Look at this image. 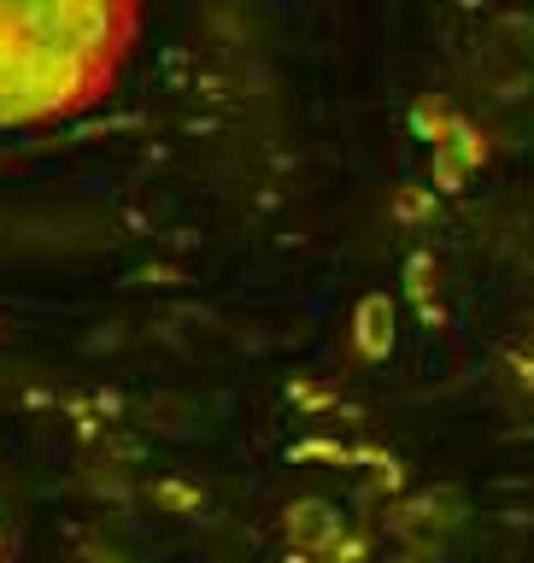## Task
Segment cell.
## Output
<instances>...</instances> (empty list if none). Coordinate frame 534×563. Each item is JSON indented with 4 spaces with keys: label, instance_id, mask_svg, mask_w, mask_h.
<instances>
[{
    "label": "cell",
    "instance_id": "6da1fadb",
    "mask_svg": "<svg viewBox=\"0 0 534 563\" xmlns=\"http://www.w3.org/2000/svg\"><path fill=\"white\" fill-rule=\"evenodd\" d=\"M288 534L306 540V545H329L335 534H341V522H335V510L324 499H306V505L288 510Z\"/></svg>",
    "mask_w": 534,
    "mask_h": 563
},
{
    "label": "cell",
    "instance_id": "7a4b0ae2",
    "mask_svg": "<svg viewBox=\"0 0 534 563\" xmlns=\"http://www.w3.org/2000/svg\"><path fill=\"white\" fill-rule=\"evenodd\" d=\"M359 346L370 358H382V352L394 346V306H388V299H364L359 306Z\"/></svg>",
    "mask_w": 534,
    "mask_h": 563
}]
</instances>
